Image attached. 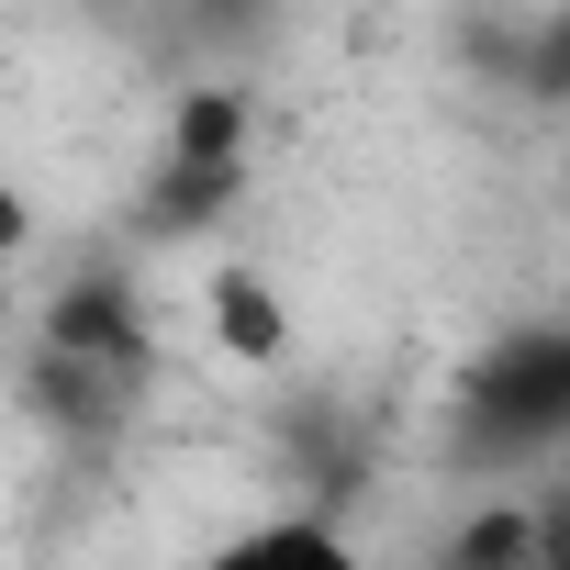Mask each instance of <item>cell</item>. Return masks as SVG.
Returning a JSON list of instances; mask_svg holds the SVG:
<instances>
[{"label": "cell", "instance_id": "1", "mask_svg": "<svg viewBox=\"0 0 570 570\" xmlns=\"http://www.w3.org/2000/svg\"><path fill=\"white\" fill-rule=\"evenodd\" d=\"M246 124H257V101H246L235 79H190L179 112H168V146H157V168H146L135 235H157V246L213 235V224L246 202Z\"/></svg>", "mask_w": 570, "mask_h": 570}, {"label": "cell", "instance_id": "2", "mask_svg": "<svg viewBox=\"0 0 570 570\" xmlns=\"http://www.w3.org/2000/svg\"><path fill=\"white\" fill-rule=\"evenodd\" d=\"M559 425H570V336L525 325V336L481 347V370L459 392V459L503 470V459H537Z\"/></svg>", "mask_w": 570, "mask_h": 570}, {"label": "cell", "instance_id": "3", "mask_svg": "<svg viewBox=\"0 0 570 570\" xmlns=\"http://www.w3.org/2000/svg\"><path fill=\"white\" fill-rule=\"evenodd\" d=\"M35 358L112 370V381H146V370H157V336H146V303L124 292V268H79V279H57L46 314H35Z\"/></svg>", "mask_w": 570, "mask_h": 570}, {"label": "cell", "instance_id": "4", "mask_svg": "<svg viewBox=\"0 0 570 570\" xmlns=\"http://www.w3.org/2000/svg\"><path fill=\"white\" fill-rule=\"evenodd\" d=\"M202 570H370L325 514H279V525H246L235 548H213Z\"/></svg>", "mask_w": 570, "mask_h": 570}, {"label": "cell", "instance_id": "5", "mask_svg": "<svg viewBox=\"0 0 570 570\" xmlns=\"http://www.w3.org/2000/svg\"><path fill=\"white\" fill-rule=\"evenodd\" d=\"M548 559H559L548 514H525V503H481V514H459V537H448L436 570H548Z\"/></svg>", "mask_w": 570, "mask_h": 570}, {"label": "cell", "instance_id": "6", "mask_svg": "<svg viewBox=\"0 0 570 570\" xmlns=\"http://www.w3.org/2000/svg\"><path fill=\"white\" fill-rule=\"evenodd\" d=\"M213 325H224V347H235V358H279V336H292L257 268H213Z\"/></svg>", "mask_w": 570, "mask_h": 570}, {"label": "cell", "instance_id": "7", "mask_svg": "<svg viewBox=\"0 0 570 570\" xmlns=\"http://www.w3.org/2000/svg\"><path fill=\"white\" fill-rule=\"evenodd\" d=\"M23 246H35V213H23V202H12V179H0V268H12V257H23Z\"/></svg>", "mask_w": 570, "mask_h": 570}, {"label": "cell", "instance_id": "8", "mask_svg": "<svg viewBox=\"0 0 570 570\" xmlns=\"http://www.w3.org/2000/svg\"><path fill=\"white\" fill-rule=\"evenodd\" d=\"M0 325H12V268H0Z\"/></svg>", "mask_w": 570, "mask_h": 570}]
</instances>
